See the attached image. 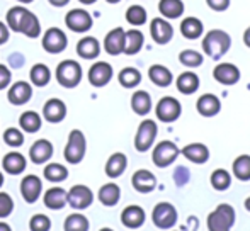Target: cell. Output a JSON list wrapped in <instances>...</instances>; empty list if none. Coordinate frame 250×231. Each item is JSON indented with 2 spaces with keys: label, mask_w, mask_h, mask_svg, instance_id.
Here are the masks:
<instances>
[{
  "label": "cell",
  "mask_w": 250,
  "mask_h": 231,
  "mask_svg": "<svg viewBox=\"0 0 250 231\" xmlns=\"http://www.w3.org/2000/svg\"><path fill=\"white\" fill-rule=\"evenodd\" d=\"M230 46L231 38L223 29H213L203 38V51L213 59H220L221 57H225Z\"/></svg>",
  "instance_id": "obj_1"
},
{
  "label": "cell",
  "mask_w": 250,
  "mask_h": 231,
  "mask_svg": "<svg viewBox=\"0 0 250 231\" xmlns=\"http://www.w3.org/2000/svg\"><path fill=\"white\" fill-rule=\"evenodd\" d=\"M82 66L75 59H63L58 66H56V82L65 89H75L80 82H82Z\"/></svg>",
  "instance_id": "obj_2"
},
{
  "label": "cell",
  "mask_w": 250,
  "mask_h": 231,
  "mask_svg": "<svg viewBox=\"0 0 250 231\" xmlns=\"http://www.w3.org/2000/svg\"><path fill=\"white\" fill-rule=\"evenodd\" d=\"M85 152H87L85 136H83V133L80 129H73L68 135V141H66L63 156H65V160L70 165H79L83 160V156H85Z\"/></svg>",
  "instance_id": "obj_3"
},
{
  "label": "cell",
  "mask_w": 250,
  "mask_h": 231,
  "mask_svg": "<svg viewBox=\"0 0 250 231\" xmlns=\"http://www.w3.org/2000/svg\"><path fill=\"white\" fill-rule=\"evenodd\" d=\"M235 223V209L230 204H220L208 216L209 231H230Z\"/></svg>",
  "instance_id": "obj_4"
},
{
  "label": "cell",
  "mask_w": 250,
  "mask_h": 231,
  "mask_svg": "<svg viewBox=\"0 0 250 231\" xmlns=\"http://www.w3.org/2000/svg\"><path fill=\"white\" fill-rule=\"evenodd\" d=\"M41 44H43V50L46 53L60 55L68 46V38H66L65 31L60 27H50L44 31L43 38H41Z\"/></svg>",
  "instance_id": "obj_5"
},
{
  "label": "cell",
  "mask_w": 250,
  "mask_h": 231,
  "mask_svg": "<svg viewBox=\"0 0 250 231\" xmlns=\"http://www.w3.org/2000/svg\"><path fill=\"white\" fill-rule=\"evenodd\" d=\"M157 122L151 121V119H145V121L140 122L138 131L135 136V148L136 152L145 153L153 146L155 138H157Z\"/></svg>",
  "instance_id": "obj_6"
},
{
  "label": "cell",
  "mask_w": 250,
  "mask_h": 231,
  "mask_svg": "<svg viewBox=\"0 0 250 231\" xmlns=\"http://www.w3.org/2000/svg\"><path fill=\"white\" fill-rule=\"evenodd\" d=\"M181 150L177 148V145L172 141H160L157 146L153 148L151 153V160H153L155 167L158 169H165V167L172 165V163L177 160Z\"/></svg>",
  "instance_id": "obj_7"
},
{
  "label": "cell",
  "mask_w": 250,
  "mask_h": 231,
  "mask_svg": "<svg viewBox=\"0 0 250 231\" xmlns=\"http://www.w3.org/2000/svg\"><path fill=\"white\" fill-rule=\"evenodd\" d=\"M65 24L72 33L77 34H83L89 33L94 26V19L87 10L83 9H73L68 10L65 16Z\"/></svg>",
  "instance_id": "obj_8"
},
{
  "label": "cell",
  "mask_w": 250,
  "mask_h": 231,
  "mask_svg": "<svg viewBox=\"0 0 250 231\" xmlns=\"http://www.w3.org/2000/svg\"><path fill=\"white\" fill-rule=\"evenodd\" d=\"M155 226L162 230H168L177 223V211L170 202H158L153 208V214H151Z\"/></svg>",
  "instance_id": "obj_9"
},
{
  "label": "cell",
  "mask_w": 250,
  "mask_h": 231,
  "mask_svg": "<svg viewBox=\"0 0 250 231\" xmlns=\"http://www.w3.org/2000/svg\"><path fill=\"white\" fill-rule=\"evenodd\" d=\"M182 113L181 102L174 97H162L155 107V114L162 122H174Z\"/></svg>",
  "instance_id": "obj_10"
},
{
  "label": "cell",
  "mask_w": 250,
  "mask_h": 231,
  "mask_svg": "<svg viewBox=\"0 0 250 231\" xmlns=\"http://www.w3.org/2000/svg\"><path fill=\"white\" fill-rule=\"evenodd\" d=\"M94 202V192L87 185H73L66 192V204L73 209H87Z\"/></svg>",
  "instance_id": "obj_11"
},
{
  "label": "cell",
  "mask_w": 250,
  "mask_h": 231,
  "mask_svg": "<svg viewBox=\"0 0 250 231\" xmlns=\"http://www.w3.org/2000/svg\"><path fill=\"white\" fill-rule=\"evenodd\" d=\"M112 75H114V70H112V66L107 61H97L89 68L87 78H89L90 85L101 89V87H105L111 82Z\"/></svg>",
  "instance_id": "obj_12"
},
{
  "label": "cell",
  "mask_w": 250,
  "mask_h": 231,
  "mask_svg": "<svg viewBox=\"0 0 250 231\" xmlns=\"http://www.w3.org/2000/svg\"><path fill=\"white\" fill-rule=\"evenodd\" d=\"M150 34L155 43L164 46V44L170 43L172 38H174V27L164 17H155V19H151L150 24Z\"/></svg>",
  "instance_id": "obj_13"
},
{
  "label": "cell",
  "mask_w": 250,
  "mask_h": 231,
  "mask_svg": "<svg viewBox=\"0 0 250 231\" xmlns=\"http://www.w3.org/2000/svg\"><path fill=\"white\" fill-rule=\"evenodd\" d=\"M33 97V85L29 82L19 80L16 83H10L9 92H7V99L12 106H24L27 104Z\"/></svg>",
  "instance_id": "obj_14"
},
{
  "label": "cell",
  "mask_w": 250,
  "mask_h": 231,
  "mask_svg": "<svg viewBox=\"0 0 250 231\" xmlns=\"http://www.w3.org/2000/svg\"><path fill=\"white\" fill-rule=\"evenodd\" d=\"M41 192H43V182L38 175H26L21 182V194H22L24 201L34 204L38 199L41 197Z\"/></svg>",
  "instance_id": "obj_15"
},
{
  "label": "cell",
  "mask_w": 250,
  "mask_h": 231,
  "mask_svg": "<svg viewBox=\"0 0 250 231\" xmlns=\"http://www.w3.org/2000/svg\"><path fill=\"white\" fill-rule=\"evenodd\" d=\"M213 77L221 85H235L240 80V70L233 63H220L214 66Z\"/></svg>",
  "instance_id": "obj_16"
},
{
  "label": "cell",
  "mask_w": 250,
  "mask_h": 231,
  "mask_svg": "<svg viewBox=\"0 0 250 231\" xmlns=\"http://www.w3.org/2000/svg\"><path fill=\"white\" fill-rule=\"evenodd\" d=\"M104 51L111 57H118L125 51V29L114 27L104 38Z\"/></svg>",
  "instance_id": "obj_17"
},
{
  "label": "cell",
  "mask_w": 250,
  "mask_h": 231,
  "mask_svg": "<svg viewBox=\"0 0 250 231\" xmlns=\"http://www.w3.org/2000/svg\"><path fill=\"white\" fill-rule=\"evenodd\" d=\"M53 152L55 150H53L51 141H48V139H38V141L33 143V146L29 150V160L34 165H43L48 160H51Z\"/></svg>",
  "instance_id": "obj_18"
},
{
  "label": "cell",
  "mask_w": 250,
  "mask_h": 231,
  "mask_svg": "<svg viewBox=\"0 0 250 231\" xmlns=\"http://www.w3.org/2000/svg\"><path fill=\"white\" fill-rule=\"evenodd\" d=\"M43 117L51 124L62 122L66 117V106L62 99H50L43 106Z\"/></svg>",
  "instance_id": "obj_19"
},
{
  "label": "cell",
  "mask_w": 250,
  "mask_h": 231,
  "mask_svg": "<svg viewBox=\"0 0 250 231\" xmlns=\"http://www.w3.org/2000/svg\"><path fill=\"white\" fill-rule=\"evenodd\" d=\"M131 184L135 187V191H138L140 194H148L157 187V177L150 172V170H136L133 173Z\"/></svg>",
  "instance_id": "obj_20"
},
{
  "label": "cell",
  "mask_w": 250,
  "mask_h": 231,
  "mask_svg": "<svg viewBox=\"0 0 250 231\" xmlns=\"http://www.w3.org/2000/svg\"><path fill=\"white\" fill-rule=\"evenodd\" d=\"M196 109L204 117H213V116H216L221 111V102L213 94H204L196 102Z\"/></svg>",
  "instance_id": "obj_21"
},
{
  "label": "cell",
  "mask_w": 250,
  "mask_h": 231,
  "mask_svg": "<svg viewBox=\"0 0 250 231\" xmlns=\"http://www.w3.org/2000/svg\"><path fill=\"white\" fill-rule=\"evenodd\" d=\"M26 165H27V160L22 153L19 152H10L3 156L2 160V167L7 173L10 175H19L26 170Z\"/></svg>",
  "instance_id": "obj_22"
},
{
  "label": "cell",
  "mask_w": 250,
  "mask_h": 231,
  "mask_svg": "<svg viewBox=\"0 0 250 231\" xmlns=\"http://www.w3.org/2000/svg\"><path fill=\"white\" fill-rule=\"evenodd\" d=\"M77 55L82 59H96L101 55V43L92 36H85L77 43Z\"/></svg>",
  "instance_id": "obj_23"
},
{
  "label": "cell",
  "mask_w": 250,
  "mask_h": 231,
  "mask_svg": "<svg viewBox=\"0 0 250 231\" xmlns=\"http://www.w3.org/2000/svg\"><path fill=\"white\" fill-rule=\"evenodd\" d=\"M143 44H145V36H143L142 31L138 29L125 31V51H123L125 55L133 57V55L140 53Z\"/></svg>",
  "instance_id": "obj_24"
},
{
  "label": "cell",
  "mask_w": 250,
  "mask_h": 231,
  "mask_svg": "<svg viewBox=\"0 0 250 231\" xmlns=\"http://www.w3.org/2000/svg\"><path fill=\"white\" fill-rule=\"evenodd\" d=\"M146 216L140 206H128L125 211L121 212V221L126 228H140V226L145 223Z\"/></svg>",
  "instance_id": "obj_25"
},
{
  "label": "cell",
  "mask_w": 250,
  "mask_h": 231,
  "mask_svg": "<svg viewBox=\"0 0 250 231\" xmlns=\"http://www.w3.org/2000/svg\"><path fill=\"white\" fill-rule=\"evenodd\" d=\"M126 167H128V158L125 153H112L105 162V175L109 178H118L125 173Z\"/></svg>",
  "instance_id": "obj_26"
},
{
  "label": "cell",
  "mask_w": 250,
  "mask_h": 231,
  "mask_svg": "<svg viewBox=\"0 0 250 231\" xmlns=\"http://www.w3.org/2000/svg\"><path fill=\"white\" fill-rule=\"evenodd\" d=\"M182 155L188 160H191L192 163L203 165V163H206L209 160V150L203 143H191V145L182 148Z\"/></svg>",
  "instance_id": "obj_27"
},
{
  "label": "cell",
  "mask_w": 250,
  "mask_h": 231,
  "mask_svg": "<svg viewBox=\"0 0 250 231\" xmlns=\"http://www.w3.org/2000/svg\"><path fill=\"white\" fill-rule=\"evenodd\" d=\"M199 77L196 75L194 72H184L177 77L175 80V85H177V90L184 96H191L196 90L199 89Z\"/></svg>",
  "instance_id": "obj_28"
},
{
  "label": "cell",
  "mask_w": 250,
  "mask_h": 231,
  "mask_svg": "<svg viewBox=\"0 0 250 231\" xmlns=\"http://www.w3.org/2000/svg\"><path fill=\"white\" fill-rule=\"evenodd\" d=\"M19 34H24V36L29 38V39H36V38L41 36V22L36 14L27 10V14L24 16L22 24H21Z\"/></svg>",
  "instance_id": "obj_29"
},
{
  "label": "cell",
  "mask_w": 250,
  "mask_h": 231,
  "mask_svg": "<svg viewBox=\"0 0 250 231\" xmlns=\"http://www.w3.org/2000/svg\"><path fill=\"white\" fill-rule=\"evenodd\" d=\"M44 206L48 209H63L66 206V191L62 187H51L43 195Z\"/></svg>",
  "instance_id": "obj_30"
},
{
  "label": "cell",
  "mask_w": 250,
  "mask_h": 231,
  "mask_svg": "<svg viewBox=\"0 0 250 231\" xmlns=\"http://www.w3.org/2000/svg\"><path fill=\"white\" fill-rule=\"evenodd\" d=\"M204 33V24L198 17H186L181 22V34L186 39H198Z\"/></svg>",
  "instance_id": "obj_31"
},
{
  "label": "cell",
  "mask_w": 250,
  "mask_h": 231,
  "mask_svg": "<svg viewBox=\"0 0 250 231\" xmlns=\"http://www.w3.org/2000/svg\"><path fill=\"white\" fill-rule=\"evenodd\" d=\"M148 78L157 87H168L174 80L172 72L164 65H151L148 68Z\"/></svg>",
  "instance_id": "obj_32"
},
{
  "label": "cell",
  "mask_w": 250,
  "mask_h": 231,
  "mask_svg": "<svg viewBox=\"0 0 250 231\" xmlns=\"http://www.w3.org/2000/svg\"><path fill=\"white\" fill-rule=\"evenodd\" d=\"M158 10L164 16V19H179L184 14V2L182 0H160Z\"/></svg>",
  "instance_id": "obj_33"
},
{
  "label": "cell",
  "mask_w": 250,
  "mask_h": 231,
  "mask_svg": "<svg viewBox=\"0 0 250 231\" xmlns=\"http://www.w3.org/2000/svg\"><path fill=\"white\" fill-rule=\"evenodd\" d=\"M97 197H99V201L104 206L112 208V206L118 204L119 199H121V189H119L116 184H112V182H111V184H104L99 189V194H97Z\"/></svg>",
  "instance_id": "obj_34"
},
{
  "label": "cell",
  "mask_w": 250,
  "mask_h": 231,
  "mask_svg": "<svg viewBox=\"0 0 250 231\" xmlns=\"http://www.w3.org/2000/svg\"><path fill=\"white\" fill-rule=\"evenodd\" d=\"M131 109L138 116H146L151 111V97L145 90H136L131 97Z\"/></svg>",
  "instance_id": "obj_35"
},
{
  "label": "cell",
  "mask_w": 250,
  "mask_h": 231,
  "mask_svg": "<svg viewBox=\"0 0 250 231\" xmlns=\"http://www.w3.org/2000/svg\"><path fill=\"white\" fill-rule=\"evenodd\" d=\"M41 124H43V119H41V116L38 114L36 111H26V113H22L19 117L21 129L26 131V133H29V135L40 131Z\"/></svg>",
  "instance_id": "obj_36"
},
{
  "label": "cell",
  "mask_w": 250,
  "mask_h": 231,
  "mask_svg": "<svg viewBox=\"0 0 250 231\" xmlns=\"http://www.w3.org/2000/svg\"><path fill=\"white\" fill-rule=\"evenodd\" d=\"M29 80L36 87H46L51 80V70L43 63H36L29 72Z\"/></svg>",
  "instance_id": "obj_37"
},
{
  "label": "cell",
  "mask_w": 250,
  "mask_h": 231,
  "mask_svg": "<svg viewBox=\"0 0 250 231\" xmlns=\"http://www.w3.org/2000/svg\"><path fill=\"white\" fill-rule=\"evenodd\" d=\"M27 14V9L24 5H16V7H10L9 12L5 16V24L10 31L14 33H19L21 31V24L24 20V16Z\"/></svg>",
  "instance_id": "obj_38"
},
{
  "label": "cell",
  "mask_w": 250,
  "mask_h": 231,
  "mask_svg": "<svg viewBox=\"0 0 250 231\" xmlns=\"http://www.w3.org/2000/svg\"><path fill=\"white\" fill-rule=\"evenodd\" d=\"M118 80L125 89H135L142 82V73H140V70L133 68V66H126V68H123L119 72Z\"/></svg>",
  "instance_id": "obj_39"
},
{
  "label": "cell",
  "mask_w": 250,
  "mask_h": 231,
  "mask_svg": "<svg viewBox=\"0 0 250 231\" xmlns=\"http://www.w3.org/2000/svg\"><path fill=\"white\" fill-rule=\"evenodd\" d=\"M43 175L48 182L60 184V182L66 180V177H68V170H66V167L62 165V163H48V165L44 167Z\"/></svg>",
  "instance_id": "obj_40"
},
{
  "label": "cell",
  "mask_w": 250,
  "mask_h": 231,
  "mask_svg": "<svg viewBox=\"0 0 250 231\" xmlns=\"http://www.w3.org/2000/svg\"><path fill=\"white\" fill-rule=\"evenodd\" d=\"M126 17V22L131 24V26L135 27H140L143 26V24L146 22V19H148V14H146L145 7L142 5H129L128 10H126L125 14Z\"/></svg>",
  "instance_id": "obj_41"
},
{
  "label": "cell",
  "mask_w": 250,
  "mask_h": 231,
  "mask_svg": "<svg viewBox=\"0 0 250 231\" xmlns=\"http://www.w3.org/2000/svg\"><path fill=\"white\" fill-rule=\"evenodd\" d=\"M233 175L242 182L250 180V155H240L233 162Z\"/></svg>",
  "instance_id": "obj_42"
},
{
  "label": "cell",
  "mask_w": 250,
  "mask_h": 231,
  "mask_svg": "<svg viewBox=\"0 0 250 231\" xmlns=\"http://www.w3.org/2000/svg\"><path fill=\"white\" fill-rule=\"evenodd\" d=\"M65 231H89V219L83 214L73 212L65 219Z\"/></svg>",
  "instance_id": "obj_43"
},
{
  "label": "cell",
  "mask_w": 250,
  "mask_h": 231,
  "mask_svg": "<svg viewBox=\"0 0 250 231\" xmlns=\"http://www.w3.org/2000/svg\"><path fill=\"white\" fill-rule=\"evenodd\" d=\"M231 184V175L223 169H218L211 173V185L216 191H227Z\"/></svg>",
  "instance_id": "obj_44"
},
{
  "label": "cell",
  "mask_w": 250,
  "mask_h": 231,
  "mask_svg": "<svg viewBox=\"0 0 250 231\" xmlns=\"http://www.w3.org/2000/svg\"><path fill=\"white\" fill-rule=\"evenodd\" d=\"M203 55L194 50H184L179 55V61L184 66H189V68H198V66L203 65Z\"/></svg>",
  "instance_id": "obj_45"
},
{
  "label": "cell",
  "mask_w": 250,
  "mask_h": 231,
  "mask_svg": "<svg viewBox=\"0 0 250 231\" xmlns=\"http://www.w3.org/2000/svg\"><path fill=\"white\" fill-rule=\"evenodd\" d=\"M3 141H5V145L10 146V148H19V146L24 145L22 131L17 128H7L5 131H3Z\"/></svg>",
  "instance_id": "obj_46"
},
{
  "label": "cell",
  "mask_w": 250,
  "mask_h": 231,
  "mask_svg": "<svg viewBox=\"0 0 250 231\" xmlns=\"http://www.w3.org/2000/svg\"><path fill=\"white\" fill-rule=\"evenodd\" d=\"M31 231H50L51 219L46 214H34L29 221Z\"/></svg>",
  "instance_id": "obj_47"
},
{
  "label": "cell",
  "mask_w": 250,
  "mask_h": 231,
  "mask_svg": "<svg viewBox=\"0 0 250 231\" xmlns=\"http://www.w3.org/2000/svg\"><path fill=\"white\" fill-rule=\"evenodd\" d=\"M14 211V201L7 192H0V218H7Z\"/></svg>",
  "instance_id": "obj_48"
},
{
  "label": "cell",
  "mask_w": 250,
  "mask_h": 231,
  "mask_svg": "<svg viewBox=\"0 0 250 231\" xmlns=\"http://www.w3.org/2000/svg\"><path fill=\"white\" fill-rule=\"evenodd\" d=\"M10 83H12V73H10V70L5 65L0 63V90L7 89Z\"/></svg>",
  "instance_id": "obj_49"
},
{
  "label": "cell",
  "mask_w": 250,
  "mask_h": 231,
  "mask_svg": "<svg viewBox=\"0 0 250 231\" xmlns=\"http://www.w3.org/2000/svg\"><path fill=\"white\" fill-rule=\"evenodd\" d=\"M206 3L209 9L216 10V12H223L230 7V0H206Z\"/></svg>",
  "instance_id": "obj_50"
},
{
  "label": "cell",
  "mask_w": 250,
  "mask_h": 231,
  "mask_svg": "<svg viewBox=\"0 0 250 231\" xmlns=\"http://www.w3.org/2000/svg\"><path fill=\"white\" fill-rule=\"evenodd\" d=\"M188 178H189L188 169H184V167H179V169L175 170V182H177L179 185L186 184V182H188Z\"/></svg>",
  "instance_id": "obj_51"
},
{
  "label": "cell",
  "mask_w": 250,
  "mask_h": 231,
  "mask_svg": "<svg viewBox=\"0 0 250 231\" xmlns=\"http://www.w3.org/2000/svg\"><path fill=\"white\" fill-rule=\"evenodd\" d=\"M9 38H10V29L7 27L5 22H2V20H0V46H2V44H5L7 41H9Z\"/></svg>",
  "instance_id": "obj_52"
},
{
  "label": "cell",
  "mask_w": 250,
  "mask_h": 231,
  "mask_svg": "<svg viewBox=\"0 0 250 231\" xmlns=\"http://www.w3.org/2000/svg\"><path fill=\"white\" fill-rule=\"evenodd\" d=\"M53 7H66L70 3V0H48Z\"/></svg>",
  "instance_id": "obj_53"
},
{
  "label": "cell",
  "mask_w": 250,
  "mask_h": 231,
  "mask_svg": "<svg viewBox=\"0 0 250 231\" xmlns=\"http://www.w3.org/2000/svg\"><path fill=\"white\" fill-rule=\"evenodd\" d=\"M244 43H245V46L250 48V26L245 29V33H244Z\"/></svg>",
  "instance_id": "obj_54"
},
{
  "label": "cell",
  "mask_w": 250,
  "mask_h": 231,
  "mask_svg": "<svg viewBox=\"0 0 250 231\" xmlns=\"http://www.w3.org/2000/svg\"><path fill=\"white\" fill-rule=\"evenodd\" d=\"M0 231H12V230H10V226L5 225V223H0Z\"/></svg>",
  "instance_id": "obj_55"
},
{
  "label": "cell",
  "mask_w": 250,
  "mask_h": 231,
  "mask_svg": "<svg viewBox=\"0 0 250 231\" xmlns=\"http://www.w3.org/2000/svg\"><path fill=\"white\" fill-rule=\"evenodd\" d=\"M80 3H83V5H92V3H96L97 0H79Z\"/></svg>",
  "instance_id": "obj_56"
},
{
  "label": "cell",
  "mask_w": 250,
  "mask_h": 231,
  "mask_svg": "<svg viewBox=\"0 0 250 231\" xmlns=\"http://www.w3.org/2000/svg\"><path fill=\"white\" fill-rule=\"evenodd\" d=\"M17 2H21L22 5H26V3H33L34 0H17Z\"/></svg>",
  "instance_id": "obj_57"
},
{
  "label": "cell",
  "mask_w": 250,
  "mask_h": 231,
  "mask_svg": "<svg viewBox=\"0 0 250 231\" xmlns=\"http://www.w3.org/2000/svg\"><path fill=\"white\" fill-rule=\"evenodd\" d=\"M105 2H107V3H119L121 0H105Z\"/></svg>",
  "instance_id": "obj_58"
},
{
  "label": "cell",
  "mask_w": 250,
  "mask_h": 231,
  "mask_svg": "<svg viewBox=\"0 0 250 231\" xmlns=\"http://www.w3.org/2000/svg\"><path fill=\"white\" fill-rule=\"evenodd\" d=\"M3 185V175H2V172H0V187Z\"/></svg>",
  "instance_id": "obj_59"
},
{
  "label": "cell",
  "mask_w": 250,
  "mask_h": 231,
  "mask_svg": "<svg viewBox=\"0 0 250 231\" xmlns=\"http://www.w3.org/2000/svg\"><path fill=\"white\" fill-rule=\"evenodd\" d=\"M101 231H114V230H111V228H102Z\"/></svg>",
  "instance_id": "obj_60"
}]
</instances>
